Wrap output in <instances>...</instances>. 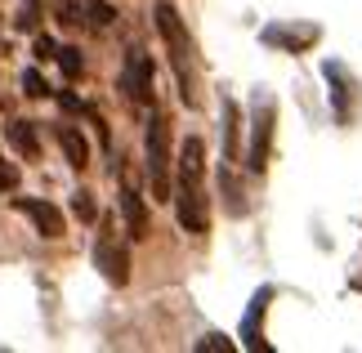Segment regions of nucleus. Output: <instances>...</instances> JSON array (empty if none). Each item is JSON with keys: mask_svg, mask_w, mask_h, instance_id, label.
Here are the masks:
<instances>
[{"mask_svg": "<svg viewBox=\"0 0 362 353\" xmlns=\"http://www.w3.org/2000/svg\"><path fill=\"white\" fill-rule=\"evenodd\" d=\"M175 210L184 233L211 228V197H206V144L197 134L184 139L179 148V170H175Z\"/></svg>", "mask_w": 362, "mask_h": 353, "instance_id": "f257e3e1", "label": "nucleus"}, {"mask_svg": "<svg viewBox=\"0 0 362 353\" xmlns=\"http://www.w3.org/2000/svg\"><path fill=\"white\" fill-rule=\"evenodd\" d=\"M9 144L18 148L27 161L40 157V139H36V125H32V121H9Z\"/></svg>", "mask_w": 362, "mask_h": 353, "instance_id": "9b49d317", "label": "nucleus"}, {"mask_svg": "<svg viewBox=\"0 0 362 353\" xmlns=\"http://www.w3.org/2000/svg\"><path fill=\"white\" fill-rule=\"evenodd\" d=\"M152 18H157V32L165 40V50H170V67L179 76V94H184L188 108H197V50H192V36H188L184 18H179V9L170 5V0H157Z\"/></svg>", "mask_w": 362, "mask_h": 353, "instance_id": "f03ea898", "label": "nucleus"}, {"mask_svg": "<svg viewBox=\"0 0 362 353\" xmlns=\"http://www.w3.org/2000/svg\"><path fill=\"white\" fill-rule=\"evenodd\" d=\"M269 300H273V287H259L255 295H250V308H246V322H242V345L246 349H269V340H264V313H269Z\"/></svg>", "mask_w": 362, "mask_h": 353, "instance_id": "6e6552de", "label": "nucleus"}, {"mask_svg": "<svg viewBox=\"0 0 362 353\" xmlns=\"http://www.w3.org/2000/svg\"><path fill=\"white\" fill-rule=\"evenodd\" d=\"M148 183H152V197L170 202L175 183H170V121L161 112L148 117Z\"/></svg>", "mask_w": 362, "mask_h": 353, "instance_id": "7ed1b4c3", "label": "nucleus"}, {"mask_svg": "<svg viewBox=\"0 0 362 353\" xmlns=\"http://www.w3.org/2000/svg\"><path fill=\"white\" fill-rule=\"evenodd\" d=\"M23 94H27V98H45L49 86L40 81V72H23Z\"/></svg>", "mask_w": 362, "mask_h": 353, "instance_id": "aec40b11", "label": "nucleus"}, {"mask_svg": "<svg viewBox=\"0 0 362 353\" xmlns=\"http://www.w3.org/2000/svg\"><path fill=\"white\" fill-rule=\"evenodd\" d=\"M238 130H242L238 103H233V98H224V161H228V166H238Z\"/></svg>", "mask_w": 362, "mask_h": 353, "instance_id": "f8f14e48", "label": "nucleus"}, {"mask_svg": "<svg viewBox=\"0 0 362 353\" xmlns=\"http://www.w3.org/2000/svg\"><path fill=\"white\" fill-rule=\"evenodd\" d=\"M81 13H86V9H76V5H63V9H59V23H63V27H81V23H86Z\"/></svg>", "mask_w": 362, "mask_h": 353, "instance_id": "4be33fe9", "label": "nucleus"}, {"mask_svg": "<svg viewBox=\"0 0 362 353\" xmlns=\"http://www.w3.org/2000/svg\"><path fill=\"white\" fill-rule=\"evenodd\" d=\"M13 206L36 224L40 237H63V210L54 202H40V197H13Z\"/></svg>", "mask_w": 362, "mask_h": 353, "instance_id": "0eeeda50", "label": "nucleus"}, {"mask_svg": "<svg viewBox=\"0 0 362 353\" xmlns=\"http://www.w3.org/2000/svg\"><path fill=\"white\" fill-rule=\"evenodd\" d=\"M264 40H277V45H286L291 54H300L309 40H317V27H300V32H282V27H269Z\"/></svg>", "mask_w": 362, "mask_h": 353, "instance_id": "ddd939ff", "label": "nucleus"}, {"mask_svg": "<svg viewBox=\"0 0 362 353\" xmlns=\"http://www.w3.org/2000/svg\"><path fill=\"white\" fill-rule=\"evenodd\" d=\"M121 94L130 108H152V59L139 45L125 50V67H121Z\"/></svg>", "mask_w": 362, "mask_h": 353, "instance_id": "423d86ee", "label": "nucleus"}, {"mask_svg": "<svg viewBox=\"0 0 362 353\" xmlns=\"http://www.w3.org/2000/svg\"><path fill=\"white\" fill-rule=\"evenodd\" d=\"M36 5H40V0H36Z\"/></svg>", "mask_w": 362, "mask_h": 353, "instance_id": "b1692460", "label": "nucleus"}, {"mask_svg": "<svg viewBox=\"0 0 362 353\" xmlns=\"http://www.w3.org/2000/svg\"><path fill=\"white\" fill-rule=\"evenodd\" d=\"M86 23L94 27V32H103V27L117 23V9L107 5V0H86Z\"/></svg>", "mask_w": 362, "mask_h": 353, "instance_id": "4468645a", "label": "nucleus"}, {"mask_svg": "<svg viewBox=\"0 0 362 353\" xmlns=\"http://www.w3.org/2000/svg\"><path fill=\"white\" fill-rule=\"evenodd\" d=\"M121 215H125V237L144 242L148 237V206H144V197H139V188L130 179H121Z\"/></svg>", "mask_w": 362, "mask_h": 353, "instance_id": "1a4fd4ad", "label": "nucleus"}, {"mask_svg": "<svg viewBox=\"0 0 362 353\" xmlns=\"http://www.w3.org/2000/svg\"><path fill=\"white\" fill-rule=\"evenodd\" d=\"M94 268L112 282V287H125L130 282V250L112 233V219H99V242H94Z\"/></svg>", "mask_w": 362, "mask_h": 353, "instance_id": "39448f33", "label": "nucleus"}, {"mask_svg": "<svg viewBox=\"0 0 362 353\" xmlns=\"http://www.w3.org/2000/svg\"><path fill=\"white\" fill-rule=\"evenodd\" d=\"M327 76L336 81V117L344 121V117H349V108H344V90H349V86H344V72H340V63H327Z\"/></svg>", "mask_w": 362, "mask_h": 353, "instance_id": "a211bd4d", "label": "nucleus"}, {"mask_svg": "<svg viewBox=\"0 0 362 353\" xmlns=\"http://www.w3.org/2000/svg\"><path fill=\"white\" fill-rule=\"evenodd\" d=\"M0 188H5V192L18 188V170H13V166H9L5 157H0Z\"/></svg>", "mask_w": 362, "mask_h": 353, "instance_id": "412c9836", "label": "nucleus"}, {"mask_svg": "<svg viewBox=\"0 0 362 353\" xmlns=\"http://www.w3.org/2000/svg\"><path fill=\"white\" fill-rule=\"evenodd\" d=\"M59 148H63V157H67V166L72 170H86L90 166V144H86V134L76 130V125H59Z\"/></svg>", "mask_w": 362, "mask_h": 353, "instance_id": "9d476101", "label": "nucleus"}, {"mask_svg": "<svg viewBox=\"0 0 362 353\" xmlns=\"http://www.w3.org/2000/svg\"><path fill=\"white\" fill-rule=\"evenodd\" d=\"M59 67H63L67 81H81V72H86V63H81V50L63 45V50H59Z\"/></svg>", "mask_w": 362, "mask_h": 353, "instance_id": "dca6fc26", "label": "nucleus"}, {"mask_svg": "<svg viewBox=\"0 0 362 353\" xmlns=\"http://www.w3.org/2000/svg\"><path fill=\"white\" fill-rule=\"evenodd\" d=\"M219 188H224V197H228V210L233 215H242V188H238V170L224 161V170H219Z\"/></svg>", "mask_w": 362, "mask_h": 353, "instance_id": "2eb2a0df", "label": "nucleus"}, {"mask_svg": "<svg viewBox=\"0 0 362 353\" xmlns=\"http://www.w3.org/2000/svg\"><path fill=\"white\" fill-rule=\"evenodd\" d=\"M273 130H277V108H273V98H255V112H250V148H246V170H250V175H264V170H269Z\"/></svg>", "mask_w": 362, "mask_h": 353, "instance_id": "20e7f679", "label": "nucleus"}, {"mask_svg": "<svg viewBox=\"0 0 362 353\" xmlns=\"http://www.w3.org/2000/svg\"><path fill=\"white\" fill-rule=\"evenodd\" d=\"M197 353H238V345H233L228 335L211 331V335H202V340H197Z\"/></svg>", "mask_w": 362, "mask_h": 353, "instance_id": "f3484780", "label": "nucleus"}, {"mask_svg": "<svg viewBox=\"0 0 362 353\" xmlns=\"http://www.w3.org/2000/svg\"><path fill=\"white\" fill-rule=\"evenodd\" d=\"M76 219H86V224H94V219H99V206H94V197L90 192H76Z\"/></svg>", "mask_w": 362, "mask_h": 353, "instance_id": "6ab92c4d", "label": "nucleus"}, {"mask_svg": "<svg viewBox=\"0 0 362 353\" xmlns=\"http://www.w3.org/2000/svg\"><path fill=\"white\" fill-rule=\"evenodd\" d=\"M36 54L40 59H59V45H54L49 36H36Z\"/></svg>", "mask_w": 362, "mask_h": 353, "instance_id": "5701e85b", "label": "nucleus"}]
</instances>
